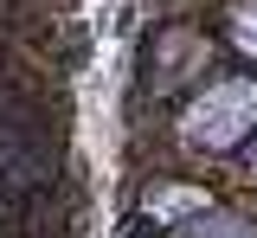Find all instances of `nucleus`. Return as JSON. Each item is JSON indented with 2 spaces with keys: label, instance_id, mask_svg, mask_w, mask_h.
<instances>
[{
  "label": "nucleus",
  "instance_id": "f257e3e1",
  "mask_svg": "<svg viewBox=\"0 0 257 238\" xmlns=\"http://www.w3.org/2000/svg\"><path fill=\"white\" fill-rule=\"evenodd\" d=\"M251 123H257V84L231 77V84H212L187 109V142H199V148H231Z\"/></svg>",
  "mask_w": 257,
  "mask_h": 238
},
{
  "label": "nucleus",
  "instance_id": "7ed1b4c3",
  "mask_svg": "<svg viewBox=\"0 0 257 238\" xmlns=\"http://www.w3.org/2000/svg\"><path fill=\"white\" fill-rule=\"evenodd\" d=\"M231 33H238V45H244V52H257V0H244V7L231 13Z\"/></svg>",
  "mask_w": 257,
  "mask_h": 238
},
{
  "label": "nucleus",
  "instance_id": "f03ea898",
  "mask_svg": "<svg viewBox=\"0 0 257 238\" xmlns=\"http://www.w3.org/2000/svg\"><path fill=\"white\" fill-rule=\"evenodd\" d=\"M206 206V193H193V187H161V193H148V212L155 219H167V212H199Z\"/></svg>",
  "mask_w": 257,
  "mask_h": 238
},
{
  "label": "nucleus",
  "instance_id": "20e7f679",
  "mask_svg": "<svg viewBox=\"0 0 257 238\" xmlns=\"http://www.w3.org/2000/svg\"><path fill=\"white\" fill-rule=\"evenodd\" d=\"M193 238H251V232H244V225H231V219H206Z\"/></svg>",
  "mask_w": 257,
  "mask_h": 238
}]
</instances>
